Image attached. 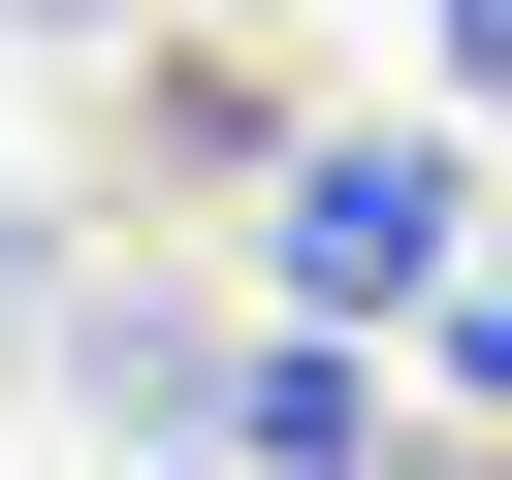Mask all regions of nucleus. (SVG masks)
<instances>
[{"label": "nucleus", "mask_w": 512, "mask_h": 480, "mask_svg": "<svg viewBox=\"0 0 512 480\" xmlns=\"http://www.w3.org/2000/svg\"><path fill=\"white\" fill-rule=\"evenodd\" d=\"M448 96H480V128H512V0H448Z\"/></svg>", "instance_id": "nucleus-6"}, {"label": "nucleus", "mask_w": 512, "mask_h": 480, "mask_svg": "<svg viewBox=\"0 0 512 480\" xmlns=\"http://www.w3.org/2000/svg\"><path fill=\"white\" fill-rule=\"evenodd\" d=\"M256 160H288V64L160 32V64H128V192H256Z\"/></svg>", "instance_id": "nucleus-3"}, {"label": "nucleus", "mask_w": 512, "mask_h": 480, "mask_svg": "<svg viewBox=\"0 0 512 480\" xmlns=\"http://www.w3.org/2000/svg\"><path fill=\"white\" fill-rule=\"evenodd\" d=\"M448 224H480V96H384V128L288 96V160H256V288H288V320H416Z\"/></svg>", "instance_id": "nucleus-2"}, {"label": "nucleus", "mask_w": 512, "mask_h": 480, "mask_svg": "<svg viewBox=\"0 0 512 480\" xmlns=\"http://www.w3.org/2000/svg\"><path fill=\"white\" fill-rule=\"evenodd\" d=\"M64 384V192H0V416Z\"/></svg>", "instance_id": "nucleus-5"}, {"label": "nucleus", "mask_w": 512, "mask_h": 480, "mask_svg": "<svg viewBox=\"0 0 512 480\" xmlns=\"http://www.w3.org/2000/svg\"><path fill=\"white\" fill-rule=\"evenodd\" d=\"M64 448H192V480H320V448H384V384H352V320H288V288H64V384H32Z\"/></svg>", "instance_id": "nucleus-1"}, {"label": "nucleus", "mask_w": 512, "mask_h": 480, "mask_svg": "<svg viewBox=\"0 0 512 480\" xmlns=\"http://www.w3.org/2000/svg\"><path fill=\"white\" fill-rule=\"evenodd\" d=\"M416 384H448V416H512V224H448V288H416Z\"/></svg>", "instance_id": "nucleus-4"}]
</instances>
